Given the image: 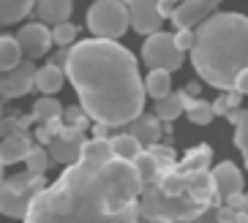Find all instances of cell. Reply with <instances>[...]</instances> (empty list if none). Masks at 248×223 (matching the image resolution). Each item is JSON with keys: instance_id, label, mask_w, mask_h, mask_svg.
Segmentation results:
<instances>
[{"instance_id": "cell-17", "label": "cell", "mask_w": 248, "mask_h": 223, "mask_svg": "<svg viewBox=\"0 0 248 223\" xmlns=\"http://www.w3.org/2000/svg\"><path fill=\"white\" fill-rule=\"evenodd\" d=\"M66 85V74L60 71V68H55V65H41L36 71V87L41 90L44 95H55V93H60V87Z\"/></svg>"}, {"instance_id": "cell-8", "label": "cell", "mask_w": 248, "mask_h": 223, "mask_svg": "<svg viewBox=\"0 0 248 223\" xmlns=\"http://www.w3.org/2000/svg\"><path fill=\"white\" fill-rule=\"evenodd\" d=\"M125 6H128V28H134L137 33H142L147 38L161 33L164 16H161L158 3H153V0H134V3H125Z\"/></svg>"}, {"instance_id": "cell-10", "label": "cell", "mask_w": 248, "mask_h": 223, "mask_svg": "<svg viewBox=\"0 0 248 223\" xmlns=\"http://www.w3.org/2000/svg\"><path fill=\"white\" fill-rule=\"evenodd\" d=\"M85 134L82 131H74V128H63L60 136H55L46 147L52 161H58V164H66V166H74L79 164L82 158V147H85Z\"/></svg>"}, {"instance_id": "cell-28", "label": "cell", "mask_w": 248, "mask_h": 223, "mask_svg": "<svg viewBox=\"0 0 248 223\" xmlns=\"http://www.w3.org/2000/svg\"><path fill=\"white\" fill-rule=\"evenodd\" d=\"M25 166H28L25 172L44 177V172L49 169V152H46L44 147H33V150L28 152V158H25Z\"/></svg>"}, {"instance_id": "cell-11", "label": "cell", "mask_w": 248, "mask_h": 223, "mask_svg": "<svg viewBox=\"0 0 248 223\" xmlns=\"http://www.w3.org/2000/svg\"><path fill=\"white\" fill-rule=\"evenodd\" d=\"M36 65L30 60H22L14 71L0 74V95L3 98H19V95H28L33 87H36Z\"/></svg>"}, {"instance_id": "cell-24", "label": "cell", "mask_w": 248, "mask_h": 223, "mask_svg": "<svg viewBox=\"0 0 248 223\" xmlns=\"http://www.w3.org/2000/svg\"><path fill=\"white\" fill-rule=\"evenodd\" d=\"M36 3L30 0H0V25H14V22L25 19L33 11Z\"/></svg>"}, {"instance_id": "cell-9", "label": "cell", "mask_w": 248, "mask_h": 223, "mask_svg": "<svg viewBox=\"0 0 248 223\" xmlns=\"http://www.w3.org/2000/svg\"><path fill=\"white\" fill-rule=\"evenodd\" d=\"M14 38H16V44H19V49H22V58H28L30 63L36 58H44L52 46V30L46 28V25H41V22L25 25Z\"/></svg>"}, {"instance_id": "cell-21", "label": "cell", "mask_w": 248, "mask_h": 223, "mask_svg": "<svg viewBox=\"0 0 248 223\" xmlns=\"http://www.w3.org/2000/svg\"><path fill=\"white\" fill-rule=\"evenodd\" d=\"M210 158H213V150L210 147H204V144H199V147H194V150L186 152V158L180 161V166H177V172H207V166H210Z\"/></svg>"}, {"instance_id": "cell-22", "label": "cell", "mask_w": 248, "mask_h": 223, "mask_svg": "<svg viewBox=\"0 0 248 223\" xmlns=\"http://www.w3.org/2000/svg\"><path fill=\"white\" fill-rule=\"evenodd\" d=\"M229 122H234V144L243 152V161L248 169V109H232Z\"/></svg>"}, {"instance_id": "cell-2", "label": "cell", "mask_w": 248, "mask_h": 223, "mask_svg": "<svg viewBox=\"0 0 248 223\" xmlns=\"http://www.w3.org/2000/svg\"><path fill=\"white\" fill-rule=\"evenodd\" d=\"M66 79H71L88 120L104 128L131 125L145 106V79L131 49L117 41L88 38L68 49Z\"/></svg>"}, {"instance_id": "cell-37", "label": "cell", "mask_w": 248, "mask_h": 223, "mask_svg": "<svg viewBox=\"0 0 248 223\" xmlns=\"http://www.w3.org/2000/svg\"><path fill=\"white\" fill-rule=\"evenodd\" d=\"M237 212H243V215L248 218V193H243V199H240V209Z\"/></svg>"}, {"instance_id": "cell-18", "label": "cell", "mask_w": 248, "mask_h": 223, "mask_svg": "<svg viewBox=\"0 0 248 223\" xmlns=\"http://www.w3.org/2000/svg\"><path fill=\"white\" fill-rule=\"evenodd\" d=\"M109 147H112L115 161H125V164H134L137 155H142V144H139L131 134H117V136H112Z\"/></svg>"}, {"instance_id": "cell-26", "label": "cell", "mask_w": 248, "mask_h": 223, "mask_svg": "<svg viewBox=\"0 0 248 223\" xmlns=\"http://www.w3.org/2000/svg\"><path fill=\"white\" fill-rule=\"evenodd\" d=\"M183 112V90L180 93H169L167 98H161V101H155V117L164 122L169 120H177Z\"/></svg>"}, {"instance_id": "cell-14", "label": "cell", "mask_w": 248, "mask_h": 223, "mask_svg": "<svg viewBox=\"0 0 248 223\" xmlns=\"http://www.w3.org/2000/svg\"><path fill=\"white\" fill-rule=\"evenodd\" d=\"M33 11H36L41 25H52L55 28V25L68 22V16L74 11V3L71 0H38L36 6H33Z\"/></svg>"}, {"instance_id": "cell-38", "label": "cell", "mask_w": 248, "mask_h": 223, "mask_svg": "<svg viewBox=\"0 0 248 223\" xmlns=\"http://www.w3.org/2000/svg\"><path fill=\"white\" fill-rule=\"evenodd\" d=\"M0 120H3V101H0Z\"/></svg>"}, {"instance_id": "cell-34", "label": "cell", "mask_w": 248, "mask_h": 223, "mask_svg": "<svg viewBox=\"0 0 248 223\" xmlns=\"http://www.w3.org/2000/svg\"><path fill=\"white\" fill-rule=\"evenodd\" d=\"M234 93H237V95H248V71L237 76V82H234Z\"/></svg>"}, {"instance_id": "cell-5", "label": "cell", "mask_w": 248, "mask_h": 223, "mask_svg": "<svg viewBox=\"0 0 248 223\" xmlns=\"http://www.w3.org/2000/svg\"><path fill=\"white\" fill-rule=\"evenodd\" d=\"M44 188H46L44 177L30 174V172H19V174L6 177V180L0 182V215L22 218L25 221L33 199H36Z\"/></svg>"}, {"instance_id": "cell-30", "label": "cell", "mask_w": 248, "mask_h": 223, "mask_svg": "<svg viewBox=\"0 0 248 223\" xmlns=\"http://www.w3.org/2000/svg\"><path fill=\"white\" fill-rule=\"evenodd\" d=\"M63 117H66V128H74V131H82V134H85V131H88V115H85V112H82V109H77V106H71V109H66V112H63Z\"/></svg>"}, {"instance_id": "cell-12", "label": "cell", "mask_w": 248, "mask_h": 223, "mask_svg": "<svg viewBox=\"0 0 248 223\" xmlns=\"http://www.w3.org/2000/svg\"><path fill=\"white\" fill-rule=\"evenodd\" d=\"M216 8H218L216 0H186L172 14V22L177 30H197L202 22H207L216 14Z\"/></svg>"}, {"instance_id": "cell-35", "label": "cell", "mask_w": 248, "mask_h": 223, "mask_svg": "<svg viewBox=\"0 0 248 223\" xmlns=\"http://www.w3.org/2000/svg\"><path fill=\"white\" fill-rule=\"evenodd\" d=\"M229 112H232V109H229V101H226L224 95H221L218 101L213 104V115H229Z\"/></svg>"}, {"instance_id": "cell-15", "label": "cell", "mask_w": 248, "mask_h": 223, "mask_svg": "<svg viewBox=\"0 0 248 223\" xmlns=\"http://www.w3.org/2000/svg\"><path fill=\"white\" fill-rule=\"evenodd\" d=\"M33 150V142H30L28 134H14L0 142V166L8 164H19V161L28 158V152Z\"/></svg>"}, {"instance_id": "cell-27", "label": "cell", "mask_w": 248, "mask_h": 223, "mask_svg": "<svg viewBox=\"0 0 248 223\" xmlns=\"http://www.w3.org/2000/svg\"><path fill=\"white\" fill-rule=\"evenodd\" d=\"M58 117H63V104H60L58 98L44 95V98H38V101L33 104V120L49 122V120H58Z\"/></svg>"}, {"instance_id": "cell-20", "label": "cell", "mask_w": 248, "mask_h": 223, "mask_svg": "<svg viewBox=\"0 0 248 223\" xmlns=\"http://www.w3.org/2000/svg\"><path fill=\"white\" fill-rule=\"evenodd\" d=\"M22 63V49L14 36H0V74L14 71Z\"/></svg>"}, {"instance_id": "cell-31", "label": "cell", "mask_w": 248, "mask_h": 223, "mask_svg": "<svg viewBox=\"0 0 248 223\" xmlns=\"http://www.w3.org/2000/svg\"><path fill=\"white\" fill-rule=\"evenodd\" d=\"M28 117H22V120H19V117H3V120H0V136L3 139H8V136H14V134H25V125H28Z\"/></svg>"}, {"instance_id": "cell-32", "label": "cell", "mask_w": 248, "mask_h": 223, "mask_svg": "<svg viewBox=\"0 0 248 223\" xmlns=\"http://www.w3.org/2000/svg\"><path fill=\"white\" fill-rule=\"evenodd\" d=\"M172 38L180 52H191V46H194V30H177V33H172Z\"/></svg>"}, {"instance_id": "cell-13", "label": "cell", "mask_w": 248, "mask_h": 223, "mask_svg": "<svg viewBox=\"0 0 248 223\" xmlns=\"http://www.w3.org/2000/svg\"><path fill=\"white\" fill-rule=\"evenodd\" d=\"M210 174H213L216 193H218L224 202H229L232 196H240V193H243V172L232 164V161H224V164H218Z\"/></svg>"}, {"instance_id": "cell-25", "label": "cell", "mask_w": 248, "mask_h": 223, "mask_svg": "<svg viewBox=\"0 0 248 223\" xmlns=\"http://www.w3.org/2000/svg\"><path fill=\"white\" fill-rule=\"evenodd\" d=\"M172 93V76L167 71H150L145 76V95L161 101V98H167Z\"/></svg>"}, {"instance_id": "cell-16", "label": "cell", "mask_w": 248, "mask_h": 223, "mask_svg": "<svg viewBox=\"0 0 248 223\" xmlns=\"http://www.w3.org/2000/svg\"><path fill=\"white\" fill-rule=\"evenodd\" d=\"M131 136L137 139L142 147H150L153 150L161 139V122L155 115H139L137 120L131 122Z\"/></svg>"}, {"instance_id": "cell-6", "label": "cell", "mask_w": 248, "mask_h": 223, "mask_svg": "<svg viewBox=\"0 0 248 223\" xmlns=\"http://www.w3.org/2000/svg\"><path fill=\"white\" fill-rule=\"evenodd\" d=\"M88 30L95 38L117 41L128 30V6L120 0H98L88 8Z\"/></svg>"}, {"instance_id": "cell-29", "label": "cell", "mask_w": 248, "mask_h": 223, "mask_svg": "<svg viewBox=\"0 0 248 223\" xmlns=\"http://www.w3.org/2000/svg\"><path fill=\"white\" fill-rule=\"evenodd\" d=\"M52 44H58V46H74L77 44V28H74L71 22H63V25H55L52 28Z\"/></svg>"}, {"instance_id": "cell-19", "label": "cell", "mask_w": 248, "mask_h": 223, "mask_svg": "<svg viewBox=\"0 0 248 223\" xmlns=\"http://www.w3.org/2000/svg\"><path fill=\"white\" fill-rule=\"evenodd\" d=\"M183 112L188 115V120L194 125H210L213 122V104L210 101H202V98H191V95L183 93Z\"/></svg>"}, {"instance_id": "cell-36", "label": "cell", "mask_w": 248, "mask_h": 223, "mask_svg": "<svg viewBox=\"0 0 248 223\" xmlns=\"http://www.w3.org/2000/svg\"><path fill=\"white\" fill-rule=\"evenodd\" d=\"M194 223H218V218H216V207L204 209V212H202V215H199Z\"/></svg>"}, {"instance_id": "cell-4", "label": "cell", "mask_w": 248, "mask_h": 223, "mask_svg": "<svg viewBox=\"0 0 248 223\" xmlns=\"http://www.w3.org/2000/svg\"><path fill=\"white\" fill-rule=\"evenodd\" d=\"M216 199L210 172H177L167 169L158 180L142 188L139 218L150 223H194Z\"/></svg>"}, {"instance_id": "cell-3", "label": "cell", "mask_w": 248, "mask_h": 223, "mask_svg": "<svg viewBox=\"0 0 248 223\" xmlns=\"http://www.w3.org/2000/svg\"><path fill=\"white\" fill-rule=\"evenodd\" d=\"M191 63L207 85L234 90L237 76L248 71V16L224 11L202 22L194 30Z\"/></svg>"}, {"instance_id": "cell-23", "label": "cell", "mask_w": 248, "mask_h": 223, "mask_svg": "<svg viewBox=\"0 0 248 223\" xmlns=\"http://www.w3.org/2000/svg\"><path fill=\"white\" fill-rule=\"evenodd\" d=\"M134 172H137V177H139V185L145 188V185H150V182H155L158 180V174H161V166H158V161L150 155V150H142V155H137V161H134Z\"/></svg>"}, {"instance_id": "cell-33", "label": "cell", "mask_w": 248, "mask_h": 223, "mask_svg": "<svg viewBox=\"0 0 248 223\" xmlns=\"http://www.w3.org/2000/svg\"><path fill=\"white\" fill-rule=\"evenodd\" d=\"M216 218H218V223H234L237 221V209L221 204V207H216Z\"/></svg>"}, {"instance_id": "cell-7", "label": "cell", "mask_w": 248, "mask_h": 223, "mask_svg": "<svg viewBox=\"0 0 248 223\" xmlns=\"http://www.w3.org/2000/svg\"><path fill=\"white\" fill-rule=\"evenodd\" d=\"M142 63L150 71H177L183 65V52L175 46L172 33H155L142 44Z\"/></svg>"}, {"instance_id": "cell-1", "label": "cell", "mask_w": 248, "mask_h": 223, "mask_svg": "<svg viewBox=\"0 0 248 223\" xmlns=\"http://www.w3.org/2000/svg\"><path fill=\"white\" fill-rule=\"evenodd\" d=\"M139 177L115 161L109 139H90L79 164L33 199L25 223H139Z\"/></svg>"}]
</instances>
